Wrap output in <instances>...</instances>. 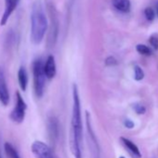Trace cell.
I'll return each instance as SVG.
<instances>
[{
	"label": "cell",
	"mask_w": 158,
	"mask_h": 158,
	"mask_svg": "<svg viewBox=\"0 0 158 158\" xmlns=\"http://www.w3.org/2000/svg\"><path fill=\"white\" fill-rule=\"evenodd\" d=\"M33 73H34V88L35 95L40 98L42 97L45 86H46V75L44 73V62L41 59L35 60L33 63Z\"/></svg>",
	"instance_id": "3"
},
{
	"label": "cell",
	"mask_w": 158,
	"mask_h": 158,
	"mask_svg": "<svg viewBox=\"0 0 158 158\" xmlns=\"http://www.w3.org/2000/svg\"><path fill=\"white\" fill-rule=\"evenodd\" d=\"M83 141V126L81 104L79 98L78 88L76 84L73 85V113H72V131H71V147L74 158H83L82 156Z\"/></svg>",
	"instance_id": "1"
},
{
	"label": "cell",
	"mask_w": 158,
	"mask_h": 158,
	"mask_svg": "<svg viewBox=\"0 0 158 158\" xmlns=\"http://www.w3.org/2000/svg\"><path fill=\"white\" fill-rule=\"evenodd\" d=\"M143 78H144V72H143V70L139 66L136 65L134 67V79H135L136 81H140V80H142Z\"/></svg>",
	"instance_id": "15"
},
{
	"label": "cell",
	"mask_w": 158,
	"mask_h": 158,
	"mask_svg": "<svg viewBox=\"0 0 158 158\" xmlns=\"http://www.w3.org/2000/svg\"><path fill=\"white\" fill-rule=\"evenodd\" d=\"M149 42L151 44V46L155 49L158 50V35L157 34H153L150 36L149 38Z\"/></svg>",
	"instance_id": "17"
},
{
	"label": "cell",
	"mask_w": 158,
	"mask_h": 158,
	"mask_svg": "<svg viewBox=\"0 0 158 158\" xmlns=\"http://www.w3.org/2000/svg\"><path fill=\"white\" fill-rule=\"evenodd\" d=\"M106 64L107 65H109V66H112V65H115L116 63H117V61H116V60L114 58V57H108L107 59H106Z\"/></svg>",
	"instance_id": "20"
},
{
	"label": "cell",
	"mask_w": 158,
	"mask_h": 158,
	"mask_svg": "<svg viewBox=\"0 0 158 158\" xmlns=\"http://www.w3.org/2000/svg\"><path fill=\"white\" fill-rule=\"evenodd\" d=\"M0 158H3V157H2V155H1V152H0Z\"/></svg>",
	"instance_id": "22"
},
{
	"label": "cell",
	"mask_w": 158,
	"mask_h": 158,
	"mask_svg": "<svg viewBox=\"0 0 158 158\" xmlns=\"http://www.w3.org/2000/svg\"><path fill=\"white\" fill-rule=\"evenodd\" d=\"M48 10L50 16V33H49V43L53 45L56 41L57 35H58V29H59V24H58V15H57V10L55 9V6L52 3H49L48 6Z\"/></svg>",
	"instance_id": "5"
},
{
	"label": "cell",
	"mask_w": 158,
	"mask_h": 158,
	"mask_svg": "<svg viewBox=\"0 0 158 158\" xmlns=\"http://www.w3.org/2000/svg\"><path fill=\"white\" fill-rule=\"evenodd\" d=\"M44 73L46 75V78L48 79H52L57 73L56 69V62H55V58L52 55H49L46 61L44 62Z\"/></svg>",
	"instance_id": "9"
},
{
	"label": "cell",
	"mask_w": 158,
	"mask_h": 158,
	"mask_svg": "<svg viewBox=\"0 0 158 158\" xmlns=\"http://www.w3.org/2000/svg\"><path fill=\"white\" fill-rule=\"evenodd\" d=\"M124 125H125V127H127V128H133L134 127H135V124H134V122L132 121V120H130V119H126L125 121H124Z\"/></svg>",
	"instance_id": "19"
},
{
	"label": "cell",
	"mask_w": 158,
	"mask_h": 158,
	"mask_svg": "<svg viewBox=\"0 0 158 158\" xmlns=\"http://www.w3.org/2000/svg\"><path fill=\"white\" fill-rule=\"evenodd\" d=\"M4 150H5V152H6V154H7V156L9 158H21V156H20L19 152H17V150L10 142L5 143Z\"/></svg>",
	"instance_id": "13"
},
{
	"label": "cell",
	"mask_w": 158,
	"mask_h": 158,
	"mask_svg": "<svg viewBox=\"0 0 158 158\" xmlns=\"http://www.w3.org/2000/svg\"><path fill=\"white\" fill-rule=\"evenodd\" d=\"M154 11L152 8H146L145 10H144V15H145V18L149 21V22H152L154 20Z\"/></svg>",
	"instance_id": "16"
},
{
	"label": "cell",
	"mask_w": 158,
	"mask_h": 158,
	"mask_svg": "<svg viewBox=\"0 0 158 158\" xmlns=\"http://www.w3.org/2000/svg\"><path fill=\"white\" fill-rule=\"evenodd\" d=\"M112 5L116 10L122 13H127L131 7L129 0H112Z\"/></svg>",
	"instance_id": "11"
},
{
	"label": "cell",
	"mask_w": 158,
	"mask_h": 158,
	"mask_svg": "<svg viewBox=\"0 0 158 158\" xmlns=\"http://www.w3.org/2000/svg\"><path fill=\"white\" fill-rule=\"evenodd\" d=\"M19 2H20V0H5V8H4V12L1 18V21H0V25L1 26L6 25L10 18L13 14V12L17 9Z\"/></svg>",
	"instance_id": "7"
},
{
	"label": "cell",
	"mask_w": 158,
	"mask_h": 158,
	"mask_svg": "<svg viewBox=\"0 0 158 158\" xmlns=\"http://www.w3.org/2000/svg\"><path fill=\"white\" fill-rule=\"evenodd\" d=\"M0 102L7 106L10 102V93L7 86L5 74L2 69H0Z\"/></svg>",
	"instance_id": "8"
},
{
	"label": "cell",
	"mask_w": 158,
	"mask_h": 158,
	"mask_svg": "<svg viewBox=\"0 0 158 158\" xmlns=\"http://www.w3.org/2000/svg\"><path fill=\"white\" fill-rule=\"evenodd\" d=\"M155 10H156V14H157V17H158V0L155 3Z\"/></svg>",
	"instance_id": "21"
},
{
	"label": "cell",
	"mask_w": 158,
	"mask_h": 158,
	"mask_svg": "<svg viewBox=\"0 0 158 158\" xmlns=\"http://www.w3.org/2000/svg\"><path fill=\"white\" fill-rule=\"evenodd\" d=\"M119 158H125V157H124V156H120Z\"/></svg>",
	"instance_id": "23"
},
{
	"label": "cell",
	"mask_w": 158,
	"mask_h": 158,
	"mask_svg": "<svg viewBox=\"0 0 158 158\" xmlns=\"http://www.w3.org/2000/svg\"><path fill=\"white\" fill-rule=\"evenodd\" d=\"M133 109H134V111L138 114H143L146 112L145 106L142 105L141 103H135V104H133Z\"/></svg>",
	"instance_id": "18"
},
{
	"label": "cell",
	"mask_w": 158,
	"mask_h": 158,
	"mask_svg": "<svg viewBox=\"0 0 158 158\" xmlns=\"http://www.w3.org/2000/svg\"><path fill=\"white\" fill-rule=\"evenodd\" d=\"M48 26L47 16L38 4L34 6L31 14V39L34 44H40L47 33Z\"/></svg>",
	"instance_id": "2"
},
{
	"label": "cell",
	"mask_w": 158,
	"mask_h": 158,
	"mask_svg": "<svg viewBox=\"0 0 158 158\" xmlns=\"http://www.w3.org/2000/svg\"><path fill=\"white\" fill-rule=\"evenodd\" d=\"M136 50L140 54V55H143V56H151L152 54V50L151 48H149L148 46L146 45H143V44H139L136 46Z\"/></svg>",
	"instance_id": "14"
},
{
	"label": "cell",
	"mask_w": 158,
	"mask_h": 158,
	"mask_svg": "<svg viewBox=\"0 0 158 158\" xmlns=\"http://www.w3.org/2000/svg\"><path fill=\"white\" fill-rule=\"evenodd\" d=\"M32 152L36 158H54L51 149L43 141L36 140L32 144Z\"/></svg>",
	"instance_id": "6"
},
{
	"label": "cell",
	"mask_w": 158,
	"mask_h": 158,
	"mask_svg": "<svg viewBox=\"0 0 158 158\" xmlns=\"http://www.w3.org/2000/svg\"><path fill=\"white\" fill-rule=\"evenodd\" d=\"M120 140L122 142V144L125 146V148L127 150V152L134 157V158H141V152L139 149V147L130 139L121 137Z\"/></svg>",
	"instance_id": "10"
},
{
	"label": "cell",
	"mask_w": 158,
	"mask_h": 158,
	"mask_svg": "<svg viewBox=\"0 0 158 158\" xmlns=\"http://www.w3.org/2000/svg\"><path fill=\"white\" fill-rule=\"evenodd\" d=\"M18 80H19V85L22 90L25 91L27 89V85H28V74L24 67H21L18 72Z\"/></svg>",
	"instance_id": "12"
},
{
	"label": "cell",
	"mask_w": 158,
	"mask_h": 158,
	"mask_svg": "<svg viewBox=\"0 0 158 158\" xmlns=\"http://www.w3.org/2000/svg\"><path fill=\"white\" fill-rule=\"evenodd\" d=\"M26 109L27 105L23 98L22 97L21 93L19 91L16 92V100H15V106L13 110L11 111L10 114V119L16 123V124H21L23 122L25 118V114H26Z\"/></svg>",
	"instance_id": "4"
}]
</instances>
